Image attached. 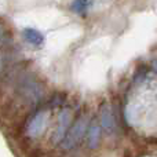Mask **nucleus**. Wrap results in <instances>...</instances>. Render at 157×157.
Masks as SVG:
<instances>
[{
    "label": "nucleus",
    "mask_w": 157,
    "mask_h": 157,
    "mask_svg": "<svg viewBox=\"0 0 157 157\" xmlns=\"http://www.w3.org/2000/svg\"><path fill=\"white\" fill-rule=\"evenodd\" d=\"M88 130V120L86 117L78 119L75 125L68 131L65 136L62 139V147L63 149H72L75 145H77L80 142V139L84 136L86 131Z\"/></svg>",
    "instance_id": "f257e3e1"
},
{
    "label": "nucleus",
    "mask_w": 157,
    "mask_h": 157,
    "mask_svg": "<svg viewBox=\"0 0 157 157\" xmlns=\"http://www.w3.org/2000/svg\"><path fill=\"white\" fill-rule=\"evenodd\" d=\"M22 36H24L25 40H26L28 43H29L30 46H33V47H41L43 46V43H44L43 35H41L39 30L32 29V28L25 29L24 32H22Z\"/></svg>",
    "instance_id": "39448f33"
},
{
    "label": "nucleus",
    "mask_w": 157,
    "mask_h": 157,
    "mask_svg": "<svg viewBox=\"0 0 157 157\" xmlns=\"http://www.w3.org/2000/svg\"><path fill=\"white\" fill-rule=\"evenodd\" d=\"M46 124H47V109H43V110H39L35 116L30 119L29 124H28V128H26V132L28 135L30 136H39L43 130L46 128Z\"/></svg>",
    "instance_id": "f03ea898"
},
{
    "label": "nucleus",
    "mask_w": 157,
    "mask_h": 157,
    "mask_svg": "<svg viewBox=\"0 0 157 157\" xmlns=\"http://www.w3.org/2000/svg\"><path fill=\"white\" fill-rule=\"evenodd\" d=\"M152 68L157 72V59H153V61H152Z\"/></svg>",
    "instance_id": "6e6552de"
},
{
    "label": "nucleus",
    "mask_w": 157,
    "mask_h": 157,
    "mask_svg": "<svg viewBox=\"0 0 157 157\" xmlns=\"http://www.w3.org/2000/svg\"><path fill=\"white\" fill-rule=\"evenodd\" d=\"M99 135H101V127L94 121L88 128V134H87V139H88V146L90 147H97L98 142H99Z\"/></svg>",
    "instance_id": "423d86ee"
},
{
    "label": "nucleus",
    "mask_w": 157,
    "mask_h": 157,
    "mask_svg": "<svg viewBox=\"0 0 157 157\" xmlns=\"http://www.w3.org/2000/svg\"><path fill=\"white\" fill-rule=\"evenodd\" d=\"M91 6V2H75L72 3V8L73 13L78 14V15H84L87 13V7Z\"/></svg>",
    "instance_id": "0eeeda50"
},
{
    "label": "nucleus",
    "mask_w": 157,
    "mask_h": 157,
    "mask_svg": "<svg viewBox=\"0 0 157 157\" xmlns=\"http://www.w3.org/2000/svg\"><path fill=\"white\" fill-rule=\"evenodd\" d=\"M101 127L109 134H113L117 128L114 114L109 106H105V108L101 110Z\"/></svg>",
    "instance_id": "20e7f679"
},
{
    "label": "nucleus",
    "mask_w": 157,
    "mask_h": 157,
    "mask_svg": "<svg viewBox=\"0 0 157 157\" xmlns=\"http://www.w3.org/2000/svg\"><path fill=\"white\" fill-rule=\"evenodd\" d=\"M0 69H2V59H0Z\"/></svg>",
    "instance_id": "9d476101"
},
{
    "label": "nucleus",
    "mask_w": 157,
    "mask_h": 157,
    "mask_svg": "<svg viewBox=\"0 0 157 157\" xmlns=\"http://www.w3.org/2000/svg\"><path fill=\"white\" fill-rule=\"evenodd\" d=\"M72 117H73L72 109L66 108L61 112L59 120H58V127H57V130H55L54 136H52V141H54L55 144L63 139V136H65V134H66V130L69 128V124H71V121H72Z\"/></svg>",
    "instance_id": "7ed1b4c3"
},
{
    "label": "nucleus",
    "mask_w": 157,
    "mask_h": 157,
    "mask_svg": "<svg viewBox=\"0 0 157 157\" xmlns=\"http://www.w3.org/2000/svg\"><path fill=\"white\" fill-rule=\"evenodd\" d=\"M3 32H4V26L2 25V22H0V37L3 36Z\"/></svg>",
    "instance_id": "1a4fd4ad"
}]
</instances>
